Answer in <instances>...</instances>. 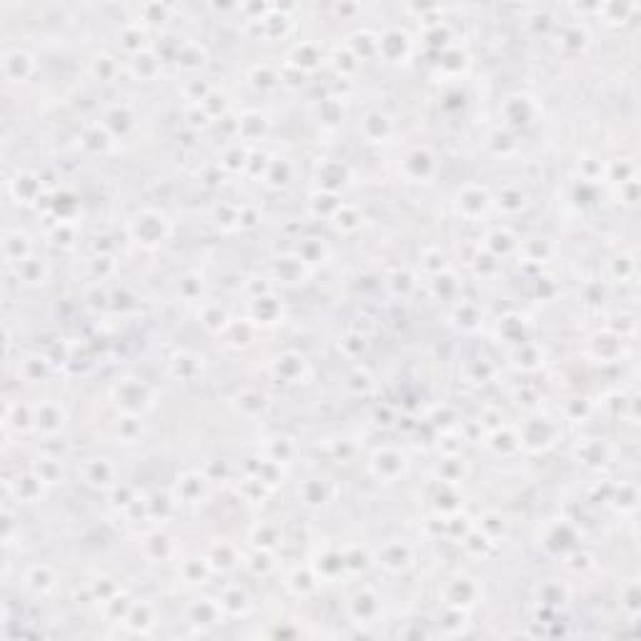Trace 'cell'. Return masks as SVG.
Segmentation results:
<instances>
[{"label":"cell","instance_id":"cell-1","mask_svg":"<svg viewBox=\"0 0 641 641\" xmlns=\"http://www.w3.org/2000/svg\"><path fill=\"white\" fill-rule=\"evenodd\" d=\"M113 399L118 401V406H123V411H128V414H140V411H145L150 404H153V396H150L148 386L140 384L138 379L118 381L113 389Z\"/></svg>","mask_w":641,"mask_h":641},{"label":"cell","instance_id":"cell-2","mask_svg":"<svg viewBox=\"0 0 641 641\" xmlns=\"http://www.w3.org/2000/svg\"><path fill=\"white\" fill-rule=\"evenodd\" d=\"M130 233H133V238L138 243L155 246V243H160L168 236V221L160 213H155V210H143L130 223Z\"/></svg>","mask_w":641,"mask_h":641},{"label":"cell","instance_id":"cell-3","mask_svg":"<svg viewBox=\"0 0 641 641\" xmlns=\"http://www.w3.org/2000/svg\"><path fill=\"white\" fill-rule=\"evenodd\" d=\"M404 173L414 183H429L436 173V155L429 148H414L404 160Z\"/></svg>","mask_w":641,"mask_h":641},{"label":"cell","instance_id":"cell-4","mask_svg":"<svg viewBox=\"0 0 641 641\" xmlns=\"http://www.w3.org/2000/svg\"><path fill=\"white\" fill-rule=\"evenodd\" d=\"M406 466H409L406 456L394 451V448H381V451H376L371 456V471H374V476L386 478V481H394V478L404 476Z\"/></svg>","mask_w":641,"mask_h":641},{"label":"cell","instance_id":"cell-5","mask_svg":"<svg viewBox=\"0 0 641 641\" xmlns=\"http://www.w3.org/2000/svg\"><path fill=\"white\" fill-rule=\"evenodd\" d=\"M33 73H36V58L28 51L16 48V51H8L3 56V76L11 83H26Z\"/></svg>","mask_w":641,"mask_h":641},{"label":"cell","instance_id":"cell-6","mask_svg":"<svg viewBox=\"0 0 641 641\" xmlns=\"http://www.w3.org/2000/svg\"><path fill=\"white\" fill-rule=\"evenodd\" d=\"M63 409L56 401H43V404L33 406V426L41 429L43 434H58L63 429Z\"/></svg>","mask_w":641,"mask_h":641},{"label":"cell","instance_id":"cell-7","mask_svg":"<svg viewBox=\"0 0 641 641\" xmlns=\"http://www.w3.org/2000/svg\"><path fill=\"white\" fill-rule=\"evenodd\" d=\"M205 493H208V478L195 471L180 476L178 483H175V498L180 503H200V498H205Z\"/></svg>","mask_w":641,"mask_h":641},{"label":"cell","instance_id":"cell-8","mask_svg":"<svg viewBox=\"0 0 641 641\" xmlns=\"http://www.w3.org/2000/svg\"><path fill=\"white\" fill-rule=\"evenodd\" d=\"M488 205H491V198H488V193L483 188L466 185V188L458 193V213H463L466 218L483 216Z\"/></svg>","mask_w":641,"mask_h":641},{"label":"cell","instance_id":"cell-9","mask_svg":"<svg viewBox=\"0 0 641 641\" xmlns=\"http://www.w3.org/2000/svg\"><path fill=\"white\" fill-rule=\"evenodd\" d=\"M83 476L91 486L111 488L116 483V466L108 458H88L86 466H83Z\"/></svg>","mask_w":641,"mask_h":641},{"label":"cell","instance_id":"cell-10","mask_svg":"<svg viewBox=\"0 0 641 641\" xmlns=\"http://www.w3.org/2000/svg\"><path fill=\"white\" fill-rule=\"evenodd\" d=\"M3 256H6L8 266L13 268L26 261V258H31V241H28L26 233L21 231L6 233V238H3Z\"/></svg>","mask_w":641,"mask_h":641},{"label":"cell","instance_id":"cell-11","mask_svg":"<svg viewBox=\"0 0 641 641\" xmlns=\"http://www.w3.org/2000/svg\"><path fill=\"white\" fill-rule=\"evenodd\" d=\"M11 193L13 198H18V203H33V200L41 198V178L33 173H18L16 178L11 180Z\"/></svg>","mask_w":641,"mask_h":641},{"label":"cell","instance_id":"cell-12","mask_svg":"<svg viewBox=\"0 0 641 641\" xmlns=\"http://www.w3.org/2000/svg\"><path fill=\"white\" fill-rule=\"evenodd\" d=\"M43 486H46V481H43V478L33 471V473H26V476H18L16 481H11V486L8 488L16 493L18 501L33 503L36 498L43 496Z\"/></svg>","mask_w":641,"mask_h":641},{"label":"cell","instance_id":"cell-13","mask_svg":"<svg viewBox=\"0 0 641 641\" xmlns=\"http://www.w3.org/2000/svg\"><path fill=\"white\" fill-rule=\"evenodd\" d=\"M361 133L371 140V143H381L391 135V120L389 116H384L381 111H371L366 113V118L361 120Z\"/></svg>","mask_w":641,"mask_h":641},{"label":"cell","instance_id":"cell-14","mask_svg":"<svg viewBox=\"0 0 641 641\" xmlns=\"http://www.w3.org/2000/svg\"><path fill=\"white\" fill-rule=\"evenodd\" d=\"M411 559H414V554H411L409 546L401 544V541H391V544H386L384 549H381V554H379V561L389 571L406 569V566L411 564Z\"/></svg>","mask_w":641,"mask_h":641},{"label":"cell","instance_id":"cell-15","mask_svg":"<svg viewBox=\"0 0 641 641\" xmlns=\"http://www.w3.org/2000/svg\"><path fill=\"white\" fill-rule=\"evenodd\" d=\"M411 51V41L406 33L401 31H389L384 38H379V53H384L389 61H401Z\"/></svg>","mask_w":641,"mask_h":641},{"label":"cell","instance_id":"cell-16","mask_svg":"<svg viewBox=\"0 0 641 641\" xmlns=\"http://www.w3.org/2000/svg\"><path fill=\"white\" fill-rule=\"evenodd\" d=\"M376 614H379V599H376L371 591H361V594L354 596L351 601V616L364 624H374Z\"/></svg>","mask_w":641,"mask_h":641},{"label":"cell","instance_id":"cell-17","mask_svg":"<svg viewBox=\"0 0 641 641\" xmlns=\"http://www.w3.org/2000/svg\"><path fill=\"white\" fill-rule=\"evenodd\" d=\"M170 371H173L175 379H195V376L203 371V359L193 354H175L170 359Z\"/></svg>","mask_w":641,"mask_h":641},{"label":"cell","instance_id":"cell-18","mask_svg":"<svg viewBox=\"0 0 641 641\" xmlns=\"http://www.w3.org/2000/svg\"><path fill=\"white\" fill-rule=\"evenodd\" d=\"M160 71V61L153 56L150 51H140L138 56H133V63H130V73H133L138 81H153Z\"/></svg>","mask_w":641,"mask_h":641},{"label":"cell","instance_id":"cell-19","mask_svg":"<svg viewBox=\"0 0 641 641\" xmlns=\"http://www.w3.org/2000/svg\"><path fill=\"white\" fill-rule=\"evenodd\" d=\"M103 125L108 128V133H125L133 125V113L128 106H113L103 116Z\"/></svg>","mask_w":641,"mask_h":641},{"label":"cell","instance_id":"cell-20","mask_svg":"<svg viewBox=\"0 0 641 641\" xmlns=\"http://www.w3.org/2000/svg\"><path fill=\"white\" fill-rule=\"evenodd\" d=\"M83 145L93 153H106L111 148V133L103 123H93L83 130Z\"/></svg>","mask_w":641,"mask_h":641},{"label":"cell","instance_id":"cell-21","mask_svg":"<svg viewBox=\"0 0 641 641\" xmlns=\"http://www.w3.org/2000/svg\"><path fill=\"white\" fill-rule=\"evenodd\" d=\"M16 276L21 278L23 283H43L48 276V266L38 258H26L23 263L16 266Z\"/></svg>","mask_w":641,"mask_h":641},{"label":"cell","instance_id":"cell-22","mask_svg":"<svg viewBox=\"0 0 641 641\" xmlns=\"http://www.w3.org/2000/svg\"><path fill=\"white\" fill-rule=\"evenodd\" d=\"M303 369H306V359H303V356H296V354H286L283 359H278V364H276L278 376H283V379L291 381V384H296V381L301 379Z\"/></svg>","mask_w":641,"mask_h":641},{"label":"cell","instance_id":"cell-23","mask_svg":"<svg viewBox=\"0 0 641 641\" xmlns=\"http://www.w3.org/2000/svg\"><path fill=\"white\" fill-rule=\"evenodd\" d=\"M178 66L188 68V71H195V68H200L205 63V51L198 46V43H183V46L178 48Z\"/></svg>","mask_w":641,"mask_h":641},{"label":"cell","instance_id":"cell-24","mask_svg":"<svg viewBox=\"0 0 641 641\" xmlns=\"http://www.w3.org/2000/svg\"><path fill=\"white\" fill-rule=\"evenodd\" d=\"M26 579H28V586L41 591V594H46V591H51L56 586V574L51 571V566H33Z\"/></svg>","mask_w":641,"mask_h":641},{"label":"cell","instance_id":"cell-25","mask_svg":"<svg viewBox=\"0 0 641 641\" xmlns=\"http://www.w3.org/2000/svg\"><path fill=\"white\" fill-rule=\"evenodd\" d=\"M91 71H93V76H96L98 81L111 83L116 78V73H118V63H116L111 56H106V53H101V56H96L91 61Z\"/></svg>","mask_w":641,"mask_h":641},{"label":"cell","instance_id":"cell-26","mask_svg":"<svg viewBox=\"0 0 641 641\" xmlns=\"http://www.w3.org/2000/svg\"><path fill=\"white\" fill-rule=\"evenodd\" d=\"M448 589H453V591H458V596H453V599H448V604L451 606H468V604H473V599H476V584H473L471 579H456V581H451V584H448Z\"/></svg>","mask_w":641,"mask_h":641},{"label":"cell","instance_id":"cell-27","mask_svg":"<svg viewBox=\"0 0 641 641\" xmlns=\"http://www.w3.org/2000/svg\"><path fill=\"white\" fill-rule=\"evenodd\" d=\"M298 258H301L303 263H318V261H324L326 258V246L318 238H306V241H301V246H298Z\"/></svg>","mask_w":641,"mask_h":641},{"label":"cell","instance_id":"cell-28","mask_svg":"<svg viewBox=\"0 0 641 641\" xmlns=\"http://www.w3.org/2000/svg\"><path fill=\"white\" fill-rule=\"evenodd\" d=\"M221 609L228 614H246L248 611V596L241 589H228L221 599Z\"/></svg>","mask_w":641,"mask_h":641},{"label":"cell","instance_id":"cell-29","mask_svg":"<svg viewBox=\"0 0 641 641\" xmlns=\"http://www.w3.org/2000/svg\"><path fill=\"white\" fill-rule=\"evenodd\" d=\"M498 205L503 210H508V213H516V210L526 208V193L518 188H503L498 193Z\"/></svg>","mask_w":641,"mask_h":641},{"label":"cell","instance_id":"cell-30","mask_svg":"<svg viewBox=\"0 0 641 641\" xmlns=\"http://www.w3.org/2000/svg\"><path fill=\"white\" fill-rule=\"evenodd\" d=\"M331 218H334V223H336L339 231H356V228H359V221H361L359 213H356V208L344 205V203L339 205V210H336Z\"/></svg>","mask_w":641,"mask_h":641},{"label":"cell","instance_id":"cell-31","mask_svg":"<svg viewBox=\"0 0 641 641\" xmlns=\"http://www.w3.org/2000/svg\"><path fill=\"white\" fill-rule=\"evenodd\" d=\"M203 324H205V329L213 331V334H216V331H223L228 326L226 311H223L221 306H205L203 308Z\"/></svg>","mask_w":641,"mask_h":641},{"label":"cell","instance_id":"cell-32","mask_svg":"<svg viewBox=\"0 0 641 641\" xmlns=\"http://www.w3.org/2000/svg\"><path fill=\"white\" fill-rule=\"evenodd\" d=\"M120 46L125 48V51H130L133 56H138L140 51H143V31H140L138 26H128L123 28V33H120Z\"/></svg>","mask_w":641,"mask_h":641},{"label":"cell","instance_id":"cell-33","mask_svg":"<svg viewBox=\"0 0 641 641\" xmlns=\"http://www.w3.org/2000/svg\"><path fill=\"white\" fill-rule=\"evenodd\" d=\"M554 589L556 591H551V581H546V584L539 586V599L544 606H556V604H564L566 601V586L561 584V581H556Z\"/></svg>","mask_w":641,"mask_h":641},{"label":"cell","instance_id":"cell-34","mask_svg":"<svg viewBox=\"0 0 641 641\" xmlns=\"http://www.w3.org/2000/svg\"><path fill=\"white\" fill-rule=\"evenodd\" d=\"M125 619H128V624L133 626L135 631H145V629H150V624H153V616H150V606H145V604L130 606V611H128V616H125Z\"/></svg>","mask_w":641,"mask_h":641},{"label":"cell","instance_id":"cell-35","mask_svg":"<svg viewBox=\"0 0 641 641\" xmlns=\"http://www.w3.org/2000/svg\"><path fill=\"white\" fill-rule=\"evenodd\" d=\"M453 311L463 313V321H458V326H461L463 331H476L478 329V324H481V311H478L473 303H458Z\"/></svg>","mask_w":641,"mask_h":641},{"label":"cell","instance_id":"cell-36","mask_svg":"<svg viewBox=\"0 0 641 641\" xmlns=\"http://www.w3.org/2000/svg\"><path fill=\"white\" fill-rule=\"evenodd\" d=\"M303 501H306L308 506H324L326 503V483L318 481V478L308 481L306 486H303Z\"/></svg>","mask_w":641,"mask_h":641},{"label":"cell","instance_id":"cell-37","mask_svg":"<svg viewBox=\"0 0 641 641\" xmlns=\"http://www.w3.org/2000/svg\"><path fill=\"white\" fill-rule=\"evenodd\" d=\"M33 471H36L46 483H56V481H61L63 478L61 463H58L56 458H41V463H36Z\"/></svg>","mask_w":641,"mask_h":641},{"label":"cell","instance_id":"cell-38","mask_svg":"<svg viewBox=\"0 0 641 641\" xmlns=\"http://www.w3.org/2000/svg\"><path fill=\"white\" fill-rule=\"evenodd\" d=\"M208 561L203 559H190L183 564V576L185 581H190V584H198V581H203L205 576H208Z\"/></svg>","mask_w":641,"mask_h":641},{"label":"cell","instance_id":"cell-39","mask_svg":"<svg viewBox=\"0 0 641 641\" xmlns=\"http://www.w3.org/2000/svg\"><path fill=\"white\" fill-rule=\"evenodd\" d=\"M253 541H256L261 549H271V546L278 544V531L271 523H261V526L253 528Z\"/></svg>","mask_w":641,"mask_h":641},{"label":"cell","instance_id":"cell-40","mask_svg":"<svg viewBox=\"0 0 641 641\" xmlns=\"http://www.w3.org/2000/svg\"><path fill=\"white\" fill-rule=\"evenodd\" d=\"M238 401H241V409L246 411V414H263V409H266V399H263L261 394H256V391H243L241 396H238Z\"/></svg>","mask_w":641,"mask_h":641},{"label":"cell","instance_id":"cell-41","mask_svg":"<svg viewBox=\"0 0 641 641\" xmlns=\"http://www.w3.org/2000/svg\"><path fill=\"white\" fill-rule=\"evenodd\" d=\"M251 81H253V86H258V88H271V86H276L278 76L273 73L271 66H256L251 71Z\"/></svg>","mask_w":641,"mask_h":641},{"label":"cell","instance_id":"cell-42","mask_svg":"<svg viewBox=\"0 0 641 641\" xmlns=\"http://www.w3.org/2000/svg\"><path fill=\"white\" fill-rule=\"evenodd\" d=\"M200 288H203V283H200L198 276H185L183 281H180V293H183V298H188V301H193V298L198 296Z\"/></svg>","mask_w":641,"mask_h":641},{"label":"cell","instance_id":"cell-43","mask_svg":"<svg viewBox=\"0 0 641 641\" xmlns=\"http://www.w3.org/2000/svg\"><path fill=\"white\" fill-rule=\"evenodd\" d=\"M243 163H246V153L241 150V145H236V155L228 153L226 158H223V165H228V168H233V170L241 168Z\"/></svg>","mask_w":641,"mask_h":641}]
</instances>
